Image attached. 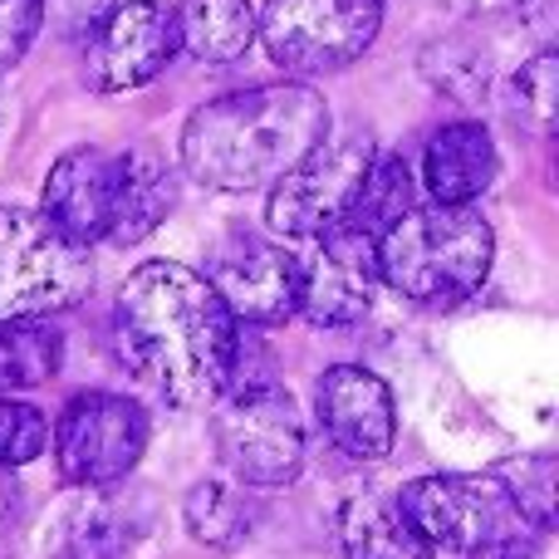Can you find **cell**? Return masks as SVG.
<instances>
[{"instance_id": "44dd1931", "label": "cell", "mask_w": 559, "mask_h": 559, "mask_svg": "<svg viewBox=\"0 0 559 559\" xmlns=\"http://www.w3.org/2000/svg\"><path fill=\"white\" fill-rule=\"evenodd\" d=\"M182 515H187V531L202 545H212V550H231V545H241L251 535V506L222 481H197L187 491Z\"/></svg>"}, {"instance_id": "9c48e42d", "label": "cell", "mask_w": 559, "mask_h": 559, "mask_svg": "<svg viewBox=\"0 0 559 559\" xmlns=\"http://www.w3.org/2000/svg\"><path fill=\"white\" fill-rule=\"evenodd\" d=\"M147 413L123 393H79L55 423V462L69 486H114L143 462Z\"/></svg>"}, {"instance_id": "ac0fdd59", "label": "cell", "mask_w": 559, "mask_h": 559, "mask_svg": "<svg viewBox=\"0 0 559 559\" xmlns=\"http://www.w3.org/2000/svg\"><path fill=\"white\" fill-rule=\"evenodd\" d=\"M177 49L202 64H231L255 45V10L251 0H182L173 10Z\"/></svg>"}, {"instance_id": "5b68a950", "label": "cell", "mask_w": 559, "mask_h": 559, "mask_svg": "<svg viewBox=\"0 0 559 559\" xmlns=\"http://www.w3.org/2000/svg\"><path fill=\"white\" fill-rule=\"evenodd\" d=\"M383 0H265L255 15L265 55L285 74H334L378 39Z\"/></svg>"}, {"instance_id": "d4e9b609", "label": "cell", "mask_w": 559, "mask_h": 559, "mask_svg": "<svg viewBox=\"0 0 559 559\" xmlns=\"http://www.w3.org/2000/svg\"><path fill=\"white\" fill-rule=\"evenodd\" d=\"M49 447V423L39 407L20 397H0V466H25Z\"/></svg>"}, {"instance_id": "52a82bcc", "label": "cell", "mask_w": 559, "mask_h": 559, "mask_svg": "<svg viewBox=\"0 0 559 559\" xmlns=\"http://www.w3.org/2000/svg\"><path fill=\"white\" fill-rule=\"evenodd\" d=\"M373 163H378V153L368 138L319 143L305 163L289 167L271 187L265 222H271L275 241H319V236L338 231L354 216Z\"/></svg>"}, {"instance_id": "4316f807", "label": "cell", "mask_w": 559, "mask_h": 559, "mask_svg": "<svg viewBox=\"0 0 559 559\" xmlns=\"http://www.w3.org/2000/svg\"><path fill=\"white\" fill-rule=\"evenodd\" d=\"M39 0H0V74L20 64L29 55L39 35Z\"/></svg>"}, {"instance_id": "7c38bea8", "label": "cell", "mask_w": 559, "mask_h": 559, "mask_svg": "<svg viewBox=\"0 0 559 559\" xmlns=\"http://www.w3.org/2000/svg\"><path fill=\"white\" fill-rule=\"evenodd\" d=\"M373 236L338 226V231L319 236V251L299 261V305L295 314H305L309 324L344 329L373 309Z\"/></svg>"}, {"instance_id": "f1b7e54d", "label": "cell", "mask_w": 559, "mask_h": 559, "mask_svg": "<svg viewBox=\"0 0 559 559\" xmlns=\"http://www.w3.org/2000/svg\"><path fill=\"white\" fill-rule=\"evenodd\" d=\"M20 511H25V486L15 481V472H10V466H0V535L15 531Z\"/></svg>"}, {"instance_id": "5bb4252c", "label": "cell", "mask_w": 559, "mask_h": 559, "mask_svg": "<svg viewBox=\"0 0 559 559\" xmlns=\"http://www.w3.org/2000/svg\"><path fill=\"white\" fill-rule=\"evenodd\" d=\"M118 212V153L104 147H69L45 177L39 216L55 226L64 241L94 246L108 241Z\"/></svg>"}, {"instance_id": "ffe728a7", "label": "cell", "mask_w": 559, "mask_h": 559, "mask_svg": "<svg viewBox=\"0 0 559 559\" xmlns=\"http://www.w3.org/2000/svg\"><path fill=\"white\" fill-rule=\"evenodd\" d=\"M64 364V334L49 319H0V397L39 388Z\"/></svg>"}, {"instance_id": "603a6c76", "label": "cell", "mask_w": 559, "mask_h": 559, "mask_svg": "<svg viewBox=\"0 0 559 559\" xmlns=\"http://www.w3.org/2000/svg\"><path fill=\"white\" fill-rule=\"evenodd\" d=\"M496 476L515 496L525 521L540 535H550L555 531V456H521V462H506Z\"/></svg>"}, {"instance_id": "277c9868", "label": "cell", "mask_w": 559, "mask_h": 559, "mask_svg": "<svg viewBox=\"0 0 559 559\" xmlns=\"http://www.w3.org/2000/svg\"><path fill=\"white\" fill-rule=\"evenodd\" d=\"M94 289L88 251L39 212L0 206V319H49Z\"/></svg>"}, {"instance_id": "30bf717a", "label": "cell", "mask_w": 559, "mask_h": 559, "mask_svg": "<svg viewBox=\"0 0 559 559\" xmlns=\"http://www.w3.org/2000/svg\"><path fill=\"white\" fill-rule=\"evenodd\" d=\"M202 280L216 289L226 314L236 324L271 329L285 324L299 305V255L285 251V241L255 231H231L206 251Z\"/></svg>"}, {"instance_id": "d6986e66", "label": "cell", "mask_w": 559, "mask_h": 559, "mask_svg": "<svg viewBox=\"0 0 559 559\" xmlns=\"http://www.w3.org/2000/svg\"><path fill=\"white\" fill-rule=\"evenodd\" d=\"M173 212V177H167L163 157H153L147 147L118 153V212H114V246H138L143 236H153L163 226V216Z\"/></svg>"}, {"instance_id": "e0dca14e", "label": "cell", "mask_w": 559, "mask_h": 559, "mask_svg": "<svg viewBox=\"0 0 559 559\" xmlns=\"http://www.w3.org/2000/svg\"><path fill=\"white\" fill-rule=\"evenodd\" d=\"M338 545L344 559H437V550L407 525L388 496H354L338 511Z\"/></svg>"}, {"instance_id": "f546056e", "label": "cell", "mask_w": 559, "mask_h": 559, "mask_svg": "<svg viewBox=\"0 0 559 559\" xmlns=\"http://www.w3.org/2000/svg\"><path fill=\"white\" fill-rule=\"evenodd\" d=\"M437 5H447V10H481L486 0H437Z\"/></svg>"}, {"instance_id": "7402d4cb", "label": "cell", "mask_w": 559, "mask_h": 559, "mask_svg": "<svg viewBox=\"0 0 559 559\" xmlns=\"http://www.w3.org/2000/svg\"><path fill=\"white\" fill-rule=\"evenodd\" d=\"M423 74L432 88H442L456 104H481L486 84H491V59L476 45H462V39H447V45H432L423 55Z\"/></svg>"}, {"instance_id": "8fae6325", "label": "cell", "mask_w": 559, "mask_h": 559, "mask_svg": "<svg viewBox=\"0 0 559 559\" xmlns=\"http://www.w3.org/2000/svg\"><path fill=\"white\" fill-rule=\"evenodd\" d=\"M177 20L157 0H123L88 39V84L98 94H128L143 88L173 64Z\"/></svg>"}, {"instance_id": "2e32d148", "label": "cell", "mask_w": 559, "mask_h": 559, "mask_svg": "<svg viewBox=\"0 0 559 559\" xmlns=\"http://www.w3.org/2000/svg\"><path fill=\"white\" fill-rule=\"evenodd\" d=\"M138 540V521L104 486H79L49 521L45 550L55 559H123Z\"/></svg>"}, {"instance_id": "cb8c5ba5", "label": "cell", "mask_w": 559, "mask_h": 559, "mask_svg": "<svg viewBox=\"0 0 559 559\" xmlns=\"http://www.w3.org/2000/svg\"><path fill=\"white\" fill-rule=\"evenodd\" d=\"M515 108L535 133H550L555 128V108H559V59L550 49H540L535 59H525L515 69Z\"/></svg>"}, {"instance_id": "4dcf8cb0", "label": "cell", "mask_w": 559, "mask_h": 559, "mask_svg": "<svg viewBox=\"0 0 559 559\" xmlns=\"http://www.w3.org/2000/svg\"><path fill=\"white\" fill-rule=\"evenodd\" d=\"M515 5H531V0H515Z\"/></svg>"}, {"instance_id": "ba28073f", "label": "cell", "mask_w": 559, "mask_h": 559, "mask_svg": "<svg viewBox=\"0 0 559 559\" xmlns=\"http://www.w3.org/2000/svg\"><path fill=\"white\" fill-rule=\"evenodd\" d=\"M216 452L246 486H289L305 472V417L280 383L236 388L216 403Z\"/></svg>"}, {"instance_id": "83f0119b", "label": "cell", "mask_w": 559, "mask_h": 559, "mask_svg": "<svg viewBox=\"0 0 559 559\" xmlns=\"http://www.w3.org/2000/svg\"><path fill=\"white\" fill-rule=\"evenodd\" d=\"M540 540H545V535L525 531V535H511V540L481 545V550H472V555H462V559H540Z\"/></svg>"}, {"instance_id": "4fadbf2b", "label": "cell", "mask_w": 559, "mask_h": 559, "mask_svg": "<svg viewBox=\"0 0 559 559\" xmlns=\"http://www.w3.org/2000/svg\"><path fill=\"white\" fill-rule=\"evenodd\" d=\"M314 407H319V427L324 437L354 462H378L393 452L397 437V407L393 393L378 373L358 364H334L314 388Z\"/></svg>"}, {"instance_id": "9a60e30c", "label": "cell", "mask_w": 559, "mask_h": 559, "mask_svg": "<svg viewBox=\"0 0 559 559\" xmlns=\"http://www.w3.org/2000/svg\"><path fill=\"white\" fill-rule=\"evenodd\" d=\"M496 138L476 118H456V123L437 128L423 147V187L432 206H472L486 187L496 182Z\"/></svg>"}, {"instance_id": "6da1fadb", "label": "cell", "mask_w": 559, "mask_h": 559, "mask_svg": "<svg viewBox=\"0 0 559 559\" xmlns=\"http://www.w3.org/2000/svg\"><path fill=\"white\" fill-rule=\"evenodd\" d=\"M118 354L177 407H216L231 383L236 324L202 271L147 261L123 280L114 305Z\"/></svg>"}, {"instance_id": "484cf974", "label": "cell", "mask_w": 559, "mask_h": 559, "mask_svg": "<svg viewBox=\"0 0 559 559\" xmlns=\"http://www.w3.org/2000/svg\"><path fill=\"white\" fill-rule=\"evenodd\" d=\"M123 0H39V25H49L69 45H88Z\"/></svg>"}, {"instance_id": "3957f363", "label": "cell", "mask_w": 559, "mask_h": 559, "mask_svg": "<svg viewBox=\"0 0 559 559\" xmlns=\"http://www.w3.org/2000/svg\"><path fill=\"white\" fill-rule=\"evenodd\" d=\"M496 236L472 206H407L373 241L378 280L413 305H462L486 285Z\"/></svg>"}, {"instance_id": "8992f818", "label": "cell", "mask_w": 559, "mask_h": 559, "mask_svg": "<svg viewBox=\"0 0 559 559\" xmlns=\"http://www.w3.org/2000/svg\"><path fill=\"white\" fill-rule=\"evenodd\" d=\"M397 511L407 515V525H413L432 550L442 545V550H452V555H472V550H481V545L535 531L496 472H486V476H417V481L403 486Z\"/></svg>"}, {"instance_id": "7a4b0ae2", "label": "cell", "mask_w": 559, "mask_h": 559, "mask_svg": "<svg viewBox=\"0 0 559 559\" xmlns=\"http://www.w3.org/2000/svg\"><path fill=\"white\" fill-rule=\"evenodd\" d=\"M329 143V104L309 84H261L202 104L182 128V173L206 192H261Z\"/></svg>"}]
</instances>
